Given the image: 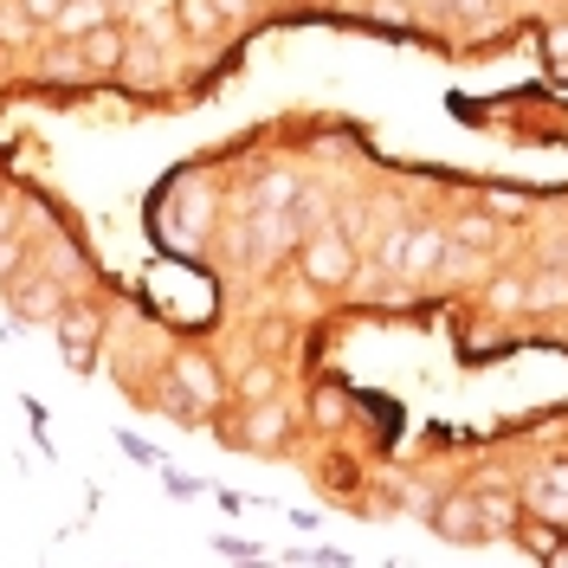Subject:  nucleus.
Returning <instances> with one entry per match:
<instances>
[{
    "label": "nucleus",
    "mask_w": 568,
    "mask_h": 568,
    "mask_svg": "<svg viewBox=\"0 0 568 568\" xmlns=\"http://www.w3.org/2000/svg\"><path fill=\"white\" fill-rule=\"evenodd\" d=\"M304 278L323 284V291H343L355 278V252L343 233H311L304 240Z\"/></svg>",
    "instance_id": "obj_1"
},
{
    "label": "nucleus",
    "mask_w": 568,
    "mask_h": 568,
    "mask_svg": "<svg viewBox=\"0 0 568 568\" xmlns=\"http://www.w3.org/2000/svg\"><path fill=\"white\" fill-rule=\"evenodd\" d=\"M169 382H175V394L194 407V414H207V407L226 400V388H220V375H213L207 355H175V362H169Z\"/></svg>",
    "instance_id": "obj_2"
},
{
    "label": "nucleus",
    "mask_w": 568,
    "mask_h": 568,
    "mask_svg": "<svg viewBox=\"0 0 568 568\" xmlns=\"http://www.w3.org/2000/svg\"><path fill=\"white\" fill-rule=\"evenodd\" d=\"M226 439L246 446V453H278L284 439H291V414H284L278 400H258L246 414V426H226Z\"/></svg>",
    "instance_id": "obj_3"
},
{
    "label": "nucleus",
    "mask_w": 568,
    "mask_h": 568,
    "mask_svg": "<svg viewBox=\"0 0 568 568\" xmlns=\"http://www.w3.org/2000/svg\"><path fill=\"white\" fill-rule=\"evenodd\" d=\"M59 343H65V362H71V368H84V375H91L98 343H104V311H91V304L65 311V317H59Z\"/></svg>",
    "instance_id": "obj_4"
},
{
    "label": "nucleus",
    "mask_w": 568,
    "mask_h": 568,
    "mask_svg": "<svg viewBox=\"0 0 568 568\" xmlns=\"http://www.w3.org/2000/svg\"><path fill=\"white\" fill-rule=\"evenodd\" d=\"M7 297H13V317H27V323H59L65 317V291H59V278H13Z\"/></svg>",
    "instance_id": "obj_5"
},
{
    "label": "nucleus",
    "mask_w": 568,
    "mask_h": 568,
    "mask_svg": "<svg viewBox=\"0 0 568 568\" xmlns=\"http://www.w3.org/2000/svg\"><path fill=\"white\" fill-rule=\"evenodd\" d=\"M110 7H116V0H65L52 27H59L65 39H84V33H98V27L110 20Z\"/></svg>",
    "instance_id": "obj_6"
},
{
    "label": "nucleus",
    "mask_w": 568,
    "mask_h": 568,
    "mask_svg": "<svg viewBox=\"0 0 568 568\" xmlns=\"http://www.w3.org/2000/svg\"><path fill=\"white\" fill-rule=\"evenodd\" d=\"M439 252H446V233H433V226H420V233H407V252H400V272H407V278H426Z\"/></svg>",
    "instance_id": "obj_7"
},
{
    "label": "nucleus",
    "mask_w": 568,
    "mask_h": 568,
    "mask_svg": "<svg viewBox=\"0 0 568 568\" xmlns=\"http://www.w3.org/2000/svg\"><path fill=\"white\" fill-rule=\"evenodd\" d=\"M433 530L453 536V542L478 536V504H471V497H453V504H439V524H433Z\"/></svg>",
    "instance_id": "obj_8"
},
{
    "label": "nucleus",
    "mask_w": 568,
    "mask_h": 568,
    "mask_svg": "<svg viewBox=\"0 0 568 568\" xmlns=\"http://www.w3.org/2000/svg\"><path fill=\"white\" fill-rule=\"evenodd\" d=\"M91 45H84V65H98V71H110V65H123V52H130V39L123 33H110V20L98 27V33H84Z\"/></svg>",
    "instance_id": "obj_9"
},
{
    "label": "nucleus",
    "mask_w": 568,
    "mask_h": 568,
    "mask_svg": "<svg viewBox=\"0 0 568 568\" xmlns=\"http://www.w3.org/2000/svg\"><path fill=\"white\" fill-rule=\"evenodd\" d=\"M181 33L187 39H213L220 33V7H213V0H181Z\"/></svg>",
    "instance_id": "obj_10"
},
{
    "label": "nucleus",
    "mask_w": 568,
    "mask_h": 568,
    "mask_svg": "<svg viewBox=\"0 0 568 568\" xmlns=\"http://www.w3.org/2000/svg\"><path fill=\"white\" fill-rule=\"evenodd\" d=\"M240 394H246L252 407H258V400H272V394H278V368H272V362H252L246 375H240Z\"/></svg>",
    "instance_id": "obj_11"
},
{
    "label": "nucleus",
    "mask_w": 568,
    "mask_h": 568,
    "mask_svg": "<svg viewBox=\"0 0 568 568\" xmlns=\"http://www.w3.org/2000/svg\"><path fill=\"white\" fill-rule=\"evenodd\" d=\"M291 194H297V181H291V175H265L258 187H252V201H258V213H278L284 201H291Z\"/></svg>",
    "instance_id": "obj_12"
},
{
    "label": "nucleus",
    "mask_w": 568,
    "mask_h": 568,
    "mask_svg": "<svg viewBox=\"0 0 568 568\" xmlns=\"http://www.w3.org/2000/svg\"><path fill=\"white\" fill-rule=\"evenodd\" d=\"M27 33H33L27 7H20V0H7V7H0V39H27Z\"/></svg>",
    "instance_id": "obj_13"
},
{
    "label": "nucleus",
    "mask_w": 568,
    "mask_h": 568,
    "mask_svg": "<svg viewBox=\"0 0 568 568\" xmlns=\"http://www.w3.org/2000/svg\"><path fill=\"white\" fill-rule=\"evenodd\" d=\"M20 265H27V246H20V240H0V284H13Z\"/></svg>",
    "instance_id": "obj_14"
},
{
    "label": "nucleus",
    "mask_w": 568,
    "mask_h": 568,
    "mask_svg": "<svg viewBox=\"0 0 568 568\" xmlns=\"http://www.w3.org/2000/svg\"><path fill=\"white\" fill-rule=\"evenodd\" d=\"M317 420L323 426H343V394H336V388H329V394L317 388Z\"/></svg>",
    "instance_id": "obj_15"
},
{
    "label": "nucleus",
    "mask_w": 568,
    "mask_h": 568,
    "mask_svg": "<svg viewBox=\"0 0 568 568\" xmlns=\"http://www.w3.org/2000/svg\"><path fill=\"white\" fill-rule=\"evenodd\" d=\"M530 304H568V278H542L530 291Z\"/></svg>",
    "instance_id": "obj_16"
},
{
    "label": "nucleus",
    "mask_w": 568,
    "mask_h": 568,
    "mask_svg": "<svg viewBox=\"0 0 568 568\" xmlns=\"http://www.w3.org/2000/svg\"><path fill=\"white\" fill-rule=\"evenodd\" d=\"M20 7H27V20H33V27H52V20H59V7H65V0H20Z\"/></svg>",
    "instance_id": "obj_17"
},
{
    "label": "nucleus",
    "mask_w": 568,
    "mask_h": 568,
    "mask_svg": "<svg viewBox=\"0 0 568 568\" xmlns=\"http://www.w3.org/2000/svg\"><path fill=\"white\" fill-rule=\"evenodd\" d=\"M459 240H465V246H485V240H491V220H465Z\"/></svg>",
    "instance_id": "obj_18"
},
{
    "label": "nucleus",
    "mask_w": 568,
    "mask_h": 568,
    "mask_svg": "<svg viewBox=\"0 0 568 568\" xmlns=\"http://www.w3.org/2000/svg\"><path fill=\"white\" fill-rule=\"evenodd\" d=\"M549 52H556V59L568 65V27H556V33H549Z\"/></svg>",
    "instance_id": "obj_19"
},
{
    "label": "nucleus",
    "mask_w": 568,
    "mask_h": 568,
    "mask_svg": "<svg viewBox=\"0 0 568 568\" xmlns=\"http://www.w3.org/2000/svg\"><path fill=\"white\" fill-rule=\"evenodd\" d=\"M7 233H13V207H7V201H0V240H7Z\"/></svg>",
    "instance_id": "obj_20"
}]
</instances>
